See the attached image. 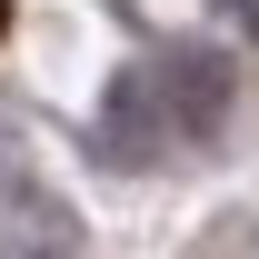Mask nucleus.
<instances>
[{
  "label": "nucleus",
  "instance_id": "obj_1",
  "mask_svg": "<svg viewBox=\"0 0 259 259\" xmlns=\"http://www.w3.org/2000/svg\"><path fill=\"white\" fill-rule=\"evenodd\" d=\"M10 10H20V0H0V30H10Z\"/></svg>",
  "mask_w": 259,
  "mask_h": 259
}]
</instances>
